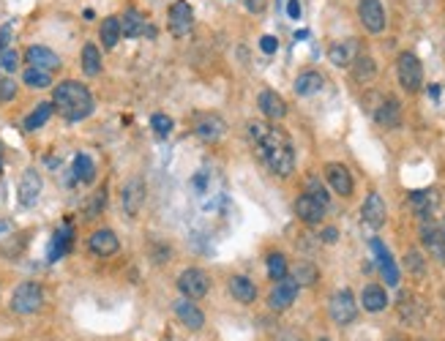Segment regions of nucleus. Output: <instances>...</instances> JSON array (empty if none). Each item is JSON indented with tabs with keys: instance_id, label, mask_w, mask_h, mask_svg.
Instances as JSON below:
<instances>
[{
	"instance_id": "obj_1",
	"label": "nucleus",
	"mask_w": 445,
	"mask_h": 341,
	"mask_svg": "<svg viewBox=\"0 0 445 341\" xmlns=\"http://www.w3.org/2000/svg\"><path fill=\"white\" fill-rule=\"evenodd\" d=\"M246 137H249L257 159L265 164L276 178H290L295 172V147L282 126L268 123V121H251L246 126Z\"/></svg>"
},
{
	"instance_id": "obj_2",
	"label": "nucleus",
	"mask_w": 445,
	"mask_h": 341,
	"mask_svg": "<svg viewBox=\"0 0 445 341\" xmlns=\"http://www.w3.org/2000/svg\"><path fill=\"white\" fill-rule=\"evenodd\" d=\"M53 107L69 121V123H79L93 112V96L90 90L77 82V79H66L53 90Z\"/></svg>"
},
{
	"instance_id": "obj_3",
	"label": "nucleus",
	"mask_w": 445,
	"mask_h": 341,
	"mask_svg": "<svg viewBox=\"0 0 445 341\" xmlns=\"http://www.w3.org/2000/svg\"><path fill=\"white\" fill-rule=\"evenodd\" d=\"M41 306H44V289L38 281H22L11 295V311L22 317L41 311Z\"/></svg>"
},
{
	"instance_id": "obj_4",
	"label": "nucleus",
	"mask_w": 445,
	"mask_h": 341,
	"mask_svg": "<svg viewBox=\"0 0 445 341\" xmlns=\"http://www.w3.org/2000/svg\"><path fill=\"white\" fill-rule=\"evenodd\" d=\"M396 77H399V85L407 90V93H418L424 88V66L418 60L415 52H402L396 57Z\"/></svg>"
},
{
	"instance_id": "obj_5",
	"label": "nucleus",
	"mask_w": 445,
	"mask_h": 341,
	"mask_svg": "<svg viewBox=\"0 0 445 341\" xmlns=\"http://www.w3.org/2000/svg\"><path fill=\"white\" fill-rule=\"evenodd\" d=\"M178 289L183 298L189 301H199L211 292V276L199 268H186L178 276Z\"/></svg>"
},
{
	"instance_id": "obj_6",
	"label": "nucleus",
	"mask_w": 445,
	"mask_h": 341,
	"mask_svg": "<svg viewBox=\"0 0 445 341\" xmlns=\"http://www.w3.org/2000/svg\"><path fill=\"white\" fill-rule=\"evenodd\" d=\"M167 28H170V33L175 38H186L194 30V9L189 6V0H175L170 6Z\"/></svg>"
},
{
	"instance_id": "obj_7",
	"label": "nucleus",
	"mask_w": 445,
	"mask_h": 341,
	"mask_svg": "<svg viewBox=\"0 0 445 341\" xmlns=\"http://www.w3.org/2000/svg\"><path fill=\"white\" fill-rule=\"evenodd\" d=\"M328 311H331V320L336 325H350L358 317L356 295L350 289H336L328 301Z\"/></svg>"
},
{
	"instance_id": "obj_8",
	"label": "nucleus",
	"mask_w": 445,
	"mask_h": 341,
	"mask_svg": "<svg viewBox=\"0 0 445 341\" xmlns=\"http://www.w3.org/2000/svg\"><path fill=\"white\" fill-rule=\"evenodd\" d=\"M358 19H361V25L377 36V33H383L385 30V9H383V0H358Z\"/></svg>"
},
{
	"instance_id": "obj_9",
	"label": "nucleus",
	"mask_w": 445,
	"mask_h": 341,
	"mask_svg": "<svg viewBox=\"0 0 445 341\" xmlns=\"http://www.w3.org/2000/svg\"><path fill=\"white\" fill-rule=\"evenodd\" d=\"M418 235H421V243L429 249V254L434 257V259H440L445 262V237H443V230H440V224L429 216V218H421V227H418Z\"/></svg>"
},
{
	"instance_id": "obj_10",
	"label": "nucleus",
	"mask_w": 445,
	"mask_h": 341,
	"mask_svg": "<svg viewBox=\"0 0 445 341\" xmlns=\"http://www.w3.org/2000/svg\"><path fill=\"white\" fill-rule=\"evenodd\" d=\"M298 281L292 279V276H285V279H279L273 289H270V295H268V306L273 308V311H287L290 306L295 303V298H298Z\"/></svg>"
},
{
	"instance_id": "obj_11",
	"label": "nucleus",
	"mask_w": 445,
	"mask_h": 341,
	"mask_svg": "<svg viewBox=\"0 0 445 341\" xmlns=\"http://www.w3.org/2000/svg\"><path fill=\"white\" fill-rule=\"evenodd\" d=\"M121 202H123V211L128 218H137V216H140V211H143V205H145V180L140 178V175L126 180Z\"/></svg>"
},
{
	"instance_id": "obj_12",
	"label": "nucleus",
	"mask_w": 445,
	"mask_h": 341,
	"mask_svg": "<svg viewBox=\"0 0 445 341\" xmlns=\"http://www.w3.org/2000/svg\"><path fill=\"white\" fill-rule=\"evenodd\" d=\"M227 131V123L216 115V112H205V115H197L194 118V134L202 142H219Z\"/></svg>"
},
{
	"instance_id": "obj_13",
	"label": "nucleus",
	"mask_w": 445,
	"mask_h": 341,
	"mask_svg": "<svg viewBox=\"0 0 445 341\" xmlns=\"http://www.w3.org/2000/svg\"><path fill=\"white\" fill-rule=\"evenodd\" d=\"M358 55H361L358 38H341V41H334V44L328 47V60H331L336 69H350Z\"/></svg>"
},
{
	"instance_id": "obj_14",
	"label": "nucleus",
	"mask_w": 445,
	"mask_h": 341,
	"mask_svg": "<svg viewBox=\"0 0 445 341\" xmlns=\"http://www.w3.org/2000/svg\"><path fill=\"white\" fill-rule=\"evenodd\" d=\"M361 218H363V224L372 227V230L385 227L388 211H385V202H383V197H380L377 191H369V194H366L363 205H361Z\"/></svg>"
},
{
	"instance_id": "obj_15",
	"label": "nucleus",
	"mask_w": 445,
	"mask_h": 341,
	"mask_svg": "<svg viewBox=\"0 0 445 341\" xmlns=\"http://www.w3.org/2000/svg\"><path fill=\"white\" fill-rule=\"evenodd\" d=\"M325 180H328V186L336 191L339 197H350V194H353V189H356L350 169H347L344 164H339V162L325 164Z\"/></svg>"
},
{
	"instance_id": "obj_16",
	"label": "nucleus",
	"mask_w": 445,
	"mask_h": 341,
	"mask_svg": "<svg viewBox=\"0 0 445 341\" xmlns=\"http://www.w3.org/2000/svg\"><path fill=\"white\" fill-rule=\"evenodd\" d=\"M41 175H38L36 169L31 167V169H25L22 172V178H19V186H17V197H19V205L22 208H33L38 202V194H41Z\"/></svg>"
},
{
	"instance_id": "obj_17",
	"label": "nucleus",
	"mask_w": 445,
	"mask_h": 341,
	"mask_svg": "<svg viewBox=\"0 0 445 341\" xmlns=\"http://www.w3.org/2000/svg\"><path fill=\"white\" fill-rule=\"evenodd\" d=\"M325 208L328 205H322L320 199H314L312 194H306V191L295 199V216L301 218L303 224H320L322 218H325Z\"/></svg>"
},
{
	"instance_id": "obj_18",
	"label": "nucleus",
	"mask_w": 445,
	"mask_h": 341,
	"mask_svg": "<svg viewBox=\"0 0 445 341\" xmlns=\"http://www.w3.org/2000/svg\"><path fill=\"white\" fill-rule=\"evenodd\" d=\"M25 60H28V66H33V69H44V72H50V74L60 69V57H57V52H53L50 47H41V44L28 47Z\"/></svg>"
},
{
	"instance_id": "obj_19",
	"label": "nucleus",
	"mask_w": 445,
	"mask_h": 341,
	"mask_svg": "<svg viewBox=\"0 0 445 341\" xmlns=\"http://www.w3.org/2000/svg\"><path fill=\"white\" fill-rule=\"evenodd\" d=\"M257 107H260V112L265 115L268 121H273V123L287 118V101L276 90H263L260 99H257Z\"/></svg>"
},
{
	"instance_id": "obj_20",
	"label": "nucleus",
	"mask_w": 445,
	"mask_h": 341,
	"mask_svg": "<svg viewBox=\"0 0 445 341\" xmlns=\"http://www.w3.org/2000/svg\"><path fill=\"white\" fill-rule=\"evenodd\" d=\"M88 249L96 257H112V254H118V249H121V240H118V235L112 233V230H96V233L90 235Z\"/></svg>"
},
{
	"instance_id": "obj_21",
	"label": "nucleus",
	"mask_w": 445,
	"mask_h": 341,
	"mask_svg": "<svg viewBox=\"0 0 445 341\" xmlns=\"http://www.w3.org/2000/svg\"><path fill=\"white\" fill-rule=\"evenodd\" d=\"M374 121L383 128L402 126V104H399V99H393V96L383 99V104L374 109Z\"/></svg>"
},
{
	"instance_id": "obj_22",
	"label": "nucleus",
	"mask_w": 445,
	"mask_h": 341,
	"mask_svg": "<svg viewBox=\"0 0 445 341\" xmlns=\"http://www.w3.org/2000/svg\"><path fill=\"white\" fill-rule=\"evenodd\" d=\"M372 252L377 254V262H380V270H383V276H385V284H391L396 287L399 284V268H396V262H393L391 252L383 246V240H377L372 237Z\"/></svg>"
},
{
	"instance_id": "obj_23",
	"label": "nucleus",
	"mask_w": 445,
	"mask_h": 341,
	"mask_svg": "<svg viewBox=\"0 0 445 341\" xmlns=\"http://www.w3.org/2000/svg\"><path fill=\"white\" fill-rule=\"evenodd\" d=\"M407 199H410V208L415 211V216H418V218H429V216L434 213L437 202H440V197H437L434 191H429V189H418V191H410Z\"/></svg>"
},
{
	"instance_id": "obj_24",
	"label": "nucleus",
	"mask_w": 445,
	"mask_h": 341,
	"mask_svg": "<svg viewBox=\"0 0 445 341\" xmlns=\"http://www.w3.org/2000/svg\"><path fill=\"white\" fill-rule=\"evenodd\" d=\"M175 317H178L189 330H202V328H205V314H202L189 298L175 303Z\"/></svg>"
},
{
	"instance_id": "obj_25",
	"label": "nucleus",
	"mask_w": 445,
	"mask_h": 341,
	"mask_svg": "<svg viewBox=\"0 0 445 341\" xmlns=\"http://www.w3.org/2000/svg\"><path fill=\"white\" fill-rule=\"evenodd\" d=\"M361 306L369 311V314H380L388 308V295L380 284H366L361 292Z\"/></svg>"
},
{
	"instance_id": "obj_26",
	"label": "nucleus",
	"mask_w": 445,
	"mask_h": 341,
	"mask_svg": "<svg viewBox=\"0 0 445 341\" xmlns=\"http://www.w3.org/2000/svg\"><path fill=\"white\" fill-rule=\"evenodd\" d=\"M118 19H121V36L126 38H140L145 33V28H148L145 14H140L137 9H128V11H123V17Z\"/></svg>"
},
{
	"instance_id": "obj_27",
	"label": "nucleus",
	"mask_w": 445,
	"mask_h": 341,
	"mask_svg": "<svg viewBox=\"0 0 445 341\" xmlns=\"http://www.w3.org/2000/svg\"><path fill=\"white\" fill-rule=\"evenodd\" d=\"M230 295L241 303H254L257 301V284L246 276H232L230 279Z\"/></svg>"
},
{
	"instance_id": "obj_28",
	"label": "nucleus",
	"mask_w": 445,
	"mask_h": 341,
	"mask_svg": "<svg viewBox=\"0 0 445 341\" xmlns=\"http://www.w3.org/2000/svg\"><path fill=\"white\" fill-rule=\"evenodd\" d=\"M292 88H295V96H314V93H320L325 88V77L320 72H303L298 74Z\"/></svg>"
},
{
	"instance_id": "obj_29",
	"label": "nucleus",
	"mask_w": 445,
	"mask_h": 341,
	"mask_svg": "<svg viewBox=\"0 0 445 341\" xmlns=\"http://www.w3.org/2000/svg\"><path fill=\"white\" fill-rule=\"evenodd\" d=\"M350 69H353V79L361 82V85H366V82H372L374 77H377V60H374L372 55H358Z\"/></svg>"
},
{
	"instance_id": "obj_30",
	"label": "nucleus",
	"mask_w": 445,
	"mask_h": 341,
	"mask_svg": "<svg viewBox=\"0 0 445 341\" xmlns=\"http://www.w3.org/2000/svg\"><path fill=\"white\" fill-rule=\"evenodd\" d=\"M72 246H74V230L66 224V227H60V230L53 235V246H50V254H47V257H50V262L60 259V257L69 252Z\"/></svg>"
},
{
	"instance_id": "obj_31",
	"label": "nucleus",
	"mask_w": 445,
	"mask_h": 341,
	"mask_svg": "<svg viewBox=\"0 0 445 341\" xmlns=\"http://www.w3.org/2000/svg\"><path fill=\"white\" fill-rule=\"evenodd\" d=\"M99 38H101V47H104V50H115L118 41H121V19L118 17L101 19V25H99Z\"/></svg>"
},
{
	"instance_id": "obj_32",
	"label": "nucleus",
	"mask_w": 445,
	"mask_h": 341,
	"mask_svg": "<svg viewBox=\"0 0 445 341\" xmlns=\"http://www.w3.org/2000/svg\"><path fill=\"white\" fill-rule=\"evenodd\" d=\"M399 314H402L407 323H418V320L427 314V306L421 303L415 295H402V298H399Z\"/></svg>"
},
{
	"instance_id": "obj_33",
	"label": "nucleus",
	"mask_w": 445,
	"mask_h": 341,
	"mask_svg": "<svg viewBox=\"0 0 445 341\" xmlns=\"http://www.w3.org/2000/svg\"><path fill=\"white\" fill-rule=\"evenodd\" d=\"M82 72L88 77H99L101 74V50L96 44H85L82 47Z\"/></svg>"
},
{
	"instance_id": "obj_34",
	"label": "nucleus",
	"mask_w": 445,
	"mask_h": 341,
	"mask_svg": "<svg viewBox=\"0 0 445 341\" xmlns=\"http://www.w3.org/2000/svg\"><path fill=\"white\" fill-rule=\"evenodd\" d=\"M22 82H25L28 88H33V90L53 88V74L44 72V69H33V66H28L25 74H22Z\"/></svg>"
},
{
	"instance_id": "obj_35",
	"label": "nucleus",
	"mask_w": 445,
	"mask_h": 341,
	"mask_svg": "<svg viewBox=\"0 0 445 341\" xmlns=\"http://www.w3.org/2000/svg\"><path fill=\"white\" fill-rule=\"evenodd\" d=\"M53 112H55V107H53V101H44V104H38L28 118H25V131H36V128H41L50 118H53Z\"/></svg>"
},
{
	"instance_id": "obj_36",
	"label": "nucleus",
	"mask_w": 445,
	"mask_h": 341,
	"mask_svg": "<svg viewBox=\"0 0 445 341\" xmlns=\"http://www.w3.org/2000/svg\"><path fill=\"white\" fill-rule=\"evenodd\" d=\"M74 175L77 180H82V183H93L96 178V164L90 159L88 153H77V159H74Z\"/></svg>"
},
{
	"instance_id": "obj_37",
	"label": "nucleus",
	"mask_w": 445,
	"mask_h": 341,
	"mask_svg": "<svg viewBox=\"0 0 445 341\" xmlns=\"http://www.w3.org/2000/svg\"><path fill=\"white\" fill-rule=\"evenodd\" d=\"M268 276L273 279V281H279V279H285L287 270H290V265H287V257L282 252H273L268 254Z\"/></svg>"
},
{
	"instance_id": "obj_38",
	"label": "nucleus",
	"mask_w": 445,
	"mask_h": 341,
	"mask_svg": "<svg viewBox=\"0 0 445 341\" xmlns=\"http://www.w3.org/2000/svg\"><path fill=\"white\" fill-rule=\"evenodd\" d=\"M295 281H298V287H312V284H317V279H320V273L317 268L312 265V262H301L298 270H295V276H292Z\"/></svg>"
},
{
	"instance_id": "obj_39",
	"label": "nucleus",
	"mask_w": 445,
	"mask_h": 341,
	"mask_svg": "<svg viewBox=\"0 0 445 341\" xmlns=\"http://www.w3.org/2000/svg\"><path fill=\"white\" fill-rule=\"evenodd\" d=\"M172 126H175V123H172V118H167L164 112H156V115L150 118V128L156 131V137H159V140H167V137L172 134Z\"/></svg>"
},
{
	"instance_id": "obj_40",
	"label": "nucleus",
	"mask_w": 445,
	"mask_h": 341,
	"mask_svg": "<svg viewBox=\"0 0 445 341\" xmlns=\"http://www.w3.org/2000/svg\"><path fill=\"white\" fill-rule=\"evenodd\" d=\"M405 268H407L412 276H424V273H427V262H424V257L415 252V249H410V252L405 254Z\"/></svg>"
},
{
	"instance_id": "obj_41",
	"label": "nucleus",
	"mask_w": 445,
	"mask_h": 341,
	"mask_svg": "<svg viewBox=\"0 0 445 341\" xmlns=\"http://www.w3.org/2000/svg\"><path fill=\"white\" fill-rule=\"evenodd\" d=\"M104 205H107V189H99V191L93 194V199L88 202V208H85V216H88V218H96V216L104 211Z\"/></svg>"
},
{
	"instance_id": "obj_42",
	"label": "nucleus",
	"mask_w": 445,
	"mask_h": 341,
	"mask_svg": "<svg viewBox=\"0 0 445 341\" xmlns=\"http://www.w3.org/2000/svg\"><path fill=\"white\" fill-rule=\"evenodd\" d=\"M0 69H3L6 74L17 72L19 69V52L17 50H11V47H9V50H3V52H0Z\"/></svg>"
},
{
	"instance_id": "obj_43",
	"label": "nucleus",
	"mask_w": 445,
	"mask_h": 341,
	"mask_svg": "<svg viewBox=\"0 0 445 341\" xmlns=\"http://www.w3.org/2000/svg\"><path fill=\"white\" fill-rule=\"evenodd\" d=\"M306 194H312L314 199H320L322 205H328V199H331V197H328V191H325V186H322L317 178L306 180Z\"/></svg>"
},
{
	"instance_id": "obj_44",
	"label": "nucleus",
	"mask_w": 445,
	"mask_h": 341,
	"mask_svg": "<svg viewBox=\"0 0 445 341\" xmlns=\"http://www.w3.org/2000/svg\"><path fill=\"white\" fill-rule=\"evenodd\" d=\"M14 96H17V82L9 77H0V104L14 101Z\"/></svg>"
},
{
	"instance_id": "obj_45",
	"label": "nucleus",
	"mask_w": 445,
	"mask_h": 341,
	"mask_svg": "<svg viewBox=\"0 0 445 341\" xmlns=\"http://www.w3.org/2000/svg\"><path fill=\"white\" fill-rule=\"evenodd\" d=\"M14 240H17V243H3V254H6V257H17V254L22 252V246H25V235H17Z\"/></svg>"
},
{
	"instance_id": "obj_46",
	"label": "nucleus",
	"mask_w": 445,
	"mask_h": 341,
	"mask_svg": "<svg viewBox=\"0 0 445 341\" xmlns=\"http://www.w3.org/2000/svg\"><path fill=\"white\" fill-rule=\"evenodd\" d=\"M260 50L265 55H273L276 50H279V38L276 36H263L260 38Z\"/></svg>"
},
{
	"instance_id": "obj_47",
	"label": "nucleus",
	"mask_w": 445,
	"mask_h": 341,
	"mask_svg": "<svg viewBox=\"0 0 445 341\" xmlns=\"http://www.w3.org/2000/svg\"><path fill=\"white\" fill-rule=\"evenodd\" d=\"M322 240H325V243H336V240H339V230H336V227H325V230H322Z\"/></svg>"
},
{
	"instance_id": "obj_48",
	"label": "nucleus",
	"mask_w": 445,
	"mask_h": 341,
	"mask_svg": "<svg viewBox=\"0 0 445 341\" xmlns=\"http://www.w3.org/2000/svg\"><path fill=\"white\" fill-rule=\"evenodd\" d=\"M246 9L251 14H260V11H265V0H246Z\"/></svg>"
},
{
	"instance_id": "obj_49",
	"label": "nucleus",
	"mask_w": 445,
	"mask_h": 341,
	"mask_svg": "<svg viewBox=\"0 0 445 341\" xmlns=\"http://www.w3.org/2000/svg\"><path fill=\"white\" fill-rule=\"evenodd\" d=\"M287 14L292 19L301 17V3H298V0H290V3H287Z\"/></svg>"
},
{
	"instance_id": "obj_50",
	"label": "nucleus",
	"mask_w": 445,
	"mask_h": 341,
	"mask_svg": "<svg viewBox=\"0 0 445 341\" xmlns=\"http://www.w3.org/2000/svg\"><path fill=\"white\" fill-rule=\"evenodd\" d=\"M276 341H303V339H301V336H295V333H282V336H279Z\"/></svg>"
},
{
	"instance_id": "obj_51",
	"label": "nucleus",
	"mask_w": 445,
	"mask_h": 341,
	"mask_svg": "<svg viewBox=\"0 0 445 341\" xmlns=\"http://www.w3.org/2000/svg\"><path fill=\"white\" fill-rule=\"evenodd\" d=\"M429 96L432 99H440V85H429Z\"/></svg>"
},
{
	"instance_id": "obj_52",
	"label": "nucleus",
	"mask_w": 445,
	"mask_h": 341,
	"mask_svg": "<svg viewBox=\"0 0 445 341\" xmlns=\"http://www.w3.org/2000/svg\"><path fill=\"white\" fill-rule=\"evenodd\" d=\"M440 230H443V237H445V218H443V224H440Z\"/></svg>"
},
{
	"instance_id": "obj_53",
	"label": "nucleus",
	"mask_w": 445,
	"mask_h": 341,
	"mask_svg": "<svg viewBox=\"0 0 445 341\" xmlns=\"http://www.w3.org/2000/svg\"><path fill=\"white\" fill-rule=\"evenodd\" d=\"M3 230H6V224H3V221H0V233H3Z\"/></svg>"
},
{
	"instance_id": "obj_54",
	"label": "nucleus",
	"mask_w": 445,
	"mask_h": 341,
	"mask_svg": "<svg viewBox=\"0 0 445 341\" xmlns=\"http://www.w3.org/2000/svg\"><path fill=\"white\" fill-rule=\"evenodd\" d=\"M320 341H331V339H320Z\"/></svg>"
},
{
	"instance_id": "obj_55",
	"label": "nucleus",
	"mask_w": 445,
	"mask_h": 341,
	"mask_svg": "<svg viewBox=\"0 0 445 341\" xmlns=\"http://www.w3.org/2000/svg\"><path fill=\"white\" fill-rule=\"evenodd\" d=\"M391 341H402V339H391Z\"/></svg>"
}]
</instances>
